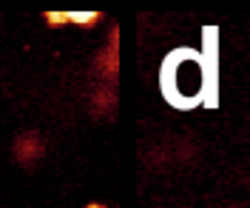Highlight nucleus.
<instances>
[{
	"mask_svg": "<svg viewBox=\"0 0 250 208\" xmlns=\"http://www.w3.org/2000/svg\"><path fill=\"white\" fill-rule=\"evenodd\" d=\"M97 12H68V23H80V26H91L97 23Z\"/></svg>",
	"mask_w": 250,
	"mask_h": 208,
	"instance_id": "1",
	"label": "nucleus"
},
{
	"mask_svg": "<svg viewBox=\"0 0 250 208\" xmlns=\"http://www.w3.org/2000/svg\"><path fill=\"white\" fill-rule=\"evenodd\" d=\"M46 20L51 26H60V23H68V12H46Z\"/></svg>",
	"mask_w": 250,
	"mask_h": 208,
	"instance_id": "2",
	"label": "nucleus"
},
{
	"mask_svg": "<svg viewBox=\"0 0 250 208\" xmlns=\"http://www.w3.org/2000/svg\"><path fill=\"white\" fill-rule=\"evenodd\" d=\"M88 208H103V206H88Z\"/></svg>",
	"mask_w": 250,
	"mask_h": 208,
	"instance_id": "3",
	"label": "nucleus"
}]
</instances>
